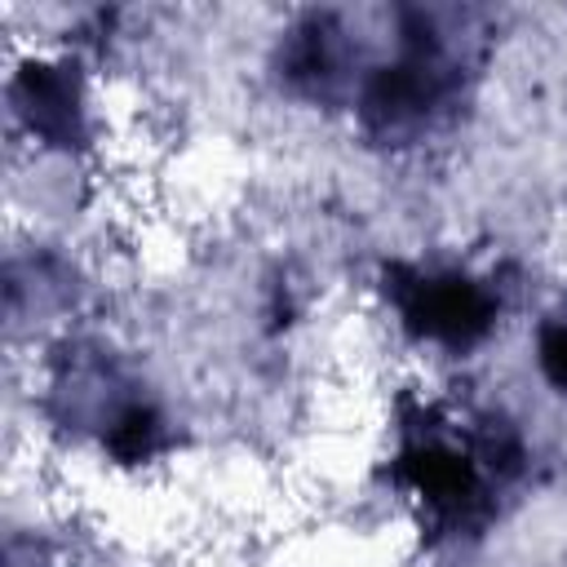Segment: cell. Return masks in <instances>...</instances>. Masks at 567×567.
<instances>
[{"mask_svg": "<svg viewBox=\"0 0 567 567\" xmlns=\"http://www.w3.org/2000/svg\"><path fill=\"white\" fill-rule=\"evenodd\" d=\"M487 297L465 284V279H421L408 297V319L425 332V337H439V341H470L487 328Z\"/></svg>", "mask_w": 567, "mask_h": 567, "instance_id": "obj_1", "label": "cell"}, {"mask_svg": "<svg viewBox=\"0 0 567 567\" xmlns=\"http://www.w3.org/2000/svg\"><path fill=\"white\" fill-rule=\"evenodd\" d=\"M540 368L554 385L567 390V323H549L540 332Z\"/></svg>", "mask_w": 567, "mask_h": 567, "instance_id": "obj_2", "label": "cell"}]
</instances>
